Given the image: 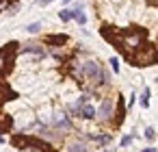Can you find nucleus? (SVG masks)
<instances>
[{"label":"nucleus","instance_id":"1","mask_svg":"<svg viewBox=\"0 0 158 152\" xmlns=\"http://www.w3.org/2000/svg\"><path fill=\"white\" fill-rule=\"evenodd\" d=\"M78 80L87 83V85H89V89H95V87H100L102 83H106V80H108V76L104 74V70H102V65H100L98 61L87 59V61H82V63H80Z\"/></svg>","mask_w":158,"mask_h":152},{"label":"nucleus","instance_id":"2","mask_svg":"<svg viewBox=\"0 0 158 152\" xmlns=\"http://www.w3.org/2000/svg\"><path fill=\"white\" fill-rule=\"evenodd\" d=\"M11 143L20 150H37V152H54L50 143L41 141V139H35V137H28V135H15L11 139Z\"/></svg>","mask_w":158,"mask_h":152},{"label":"nucleus","instance_id":"3","mask_svg":"<svg viewBox=\"0 0 158 152\" xmlns=\"http://www.w3.org/2000/svg\"><path fill=\"white\" fill-rule=\"evenodd\" d=\"M130 59L134 61V65H154L158 61V50L152 44H143L136 52H132Z\"/></svg>","mask_w":158,"mask_h":152},{"label":"nucleus","instance_id":"4","mask_svg":"<svg viewBox=\"0 0 158 152\" xmlns=\"http://www.w3.org/2000/svg\"><path fill=\"white\" fill-rule=\"evenodd\" d=\"M18 44L15 41H11V44H7L2 50H0V76L2 74H7L11 67H13V61H15V48Z\"/></svg>","mask_w":158,"mask_h":152},{"label":"nucleus","instance_id":"5","mask_svg":"<svg viewBox=\"0 0 158 152\" xmlns=\"http://www.w3.org/2000/svg\"><path fill=\"white\" fill-rule=\"evenodd\" d=\"M113 106H115L113 98H104V100H102V104H100V109L95 111L98 119H100V122H108V119L113 117Z\"/></svg>","mask_w":158,"mask_h":152},{"label":"nucleus","instance_id":"6","mask_svg":"<svg viewBox=\"0 0 158 152\" xmlns=\"http://www.w3.org/2000/svg\"><path fill=\"white\" fill-rule=\"evenodd\" d=\"M52 126L59 128V130H69V128H72V122H69V117H67L65 113H54V117H52Z\"/></svg>","mask_w":158,"mask_h":152},{"label":"nucleus","instance_id":"7","mask_svg":"<svg viewBox=\"0 0 158 152\" xmlns=\"http://www.w3.org/2000/svg\"><path fill=\"white\" fill-rule=\"evenodd\" d=\"M67 35H48L46 37V44H50V46H65L67 44Z\"/></svg>","mask_w":158,"mask_h":152},{"label":"nucleus","instance_id":"8","mask_svg":"<svg viewBox=\"0 0 158 152\" xmlns=\"http://www.w3.org/2000/svg\"><path fill=\"white\" fill-rule=\"evenodd\" d=\"M22 52H33V54H37V57H44V54H46L44 48L37 46V44H26V46L22 48Z\"/></svg>","mask_w":158,"mask_h":152},{"label":"nucleus","instance_id":"9","mask_svg":"<svg viewBox=\"0 0 158 152\" xmlns=\"http://www.w3.org/2000/svg\"><path fill=\"white\" fill-rule=\"evenodd\" d=\"M67 152H87V145H85V141H72Z\"/></svg>","mask_w":158,"mask_h":152},{"label":"nucleus","instance_id":"10","mask_svg":"<svg viewBox=\"0 0 158 152\" xmlns=\"http://www.w3.org/2000/svg\"><path fill=\"white\" fill-rule=\"evenodd\" d=\"M11 128V117L9 115H0V132Z\"/></svg>","mask_w":158,"mask_h":152},{"label":"nucleus","instance_id":"11","mask_svg":"<svg viewBox=\"0 0 158 152\" xmlns=\"http://www.w3.org/2000/svg\"><path fill=\"white\" fill-rule=\"evenodd\" d=\"M141 106H145V109L149 106V89H147V87H145L143 93H141Z\"/></svg>","mask_w":158,"mask_h":152},{"label":"nucleus","instance_id":"12","mask_svg":"<svg viewBox=\"0 0 158 152\" xmlns=\"http://www.w3.org/2000/svg\"><path fill=\"white\" fill-rule=\"evenodd\" d=\"M123 113H126V109H123V100H119V102H117V124H121Z\"/></svg>","mask_w":158,"mask_h":152},{"label":"nucleus","instance_id":"13","mask_svg":"<svg viewBox=\"0 0 158 152\" xmlns=\"http://www.w3.org/2000/svg\"><path fill=\"white\" fill-rule=\"evenodd\" d=\"M59 18H61L63 22H69V20H72V11H69V9H63V11H59Z\"/></svg>","mask_w":158,"mask_h":152},{"label":"nucleus","instance_id":"14","mask_svg":"<svg viewBox=\"0 0 158 152\" xmlns=\"http://www.w3.org/2000/svg\"><path fill=\"white\" fill-rule=\"evenodd\" d=\"M39 28H41V22H33V24H28V26H26V31H28V33H33V35H35V33H39Z\"/></svg>","mask_w":158,"mask_h":152},{"label":"nucleus","instance_id":"15","mask_svg":"<svg viewBox=\"0 0 158 152\" xmlns=\"http://www.w3.org/2000/svg\"><path fill=\"white\" fill-rule=\"evenodd\" d=\"M108 63H110V67H113V72H115V74H117V72H119V61H117V59H115V57H113V59H110V61H108Z\"/></svg>","mask_w":158,"mask_h":152},{"label":"nucleus","instance_id":"16","mask_svg":"<svg viewBox=\"0 0 158 152\" xmlns=\"http://www.w3.org/2000/svg\"><path fill=\"white\" fill-rule=\"evenodd\" d=\"M154 137H156V130H154V128H145V139H149V141H152Z\"/></svg>","mask_w":158,"mask_h":152},{"label":"nucleus","instance_id":"17","mask_svg":"<svg viewBox=\"0 0 158 152\" xmlns=\"http://www.w3.org/2000/svg\"><path fill=\"white\" fill-rule=\"evenodd\" d=\"M9 7V0H0V11H5Z\"/></svg>","mask_w":158,"mask_h":152},{"label":"nucleus","instance_id":"18","mask_svg":"<svg viewBox=\"0 0 158 152\" xmlns=\"http://www.w3.org/2000/svg\"><path fill=\"white\" fill-rule=\"evenodd\" d=\"M130 143H132V137H123L121 139V145H130Z\"/></svg>","mask_w":158,"mask_h":152},{"label":"nucleus","instance_id":"19","mask_svg":"<svg viewBox=\"0 0 158 152\" xmlns=\"http://www.w3.org/2000/svg\"><path fill=\"white\" fill-rule=\"evenodd\" d=\"M141 152H158L156 148H145V150H141Z\"/></svg>","mask_w":158,"mask_h":152},{"label":"nucleus","instance_id":"20","mask_svg":"<svg viewBox=\"0 0 158 152\" xmlns=\"http://www.w3.org/2000/svg\"><path fill=\"white\" fill-rule=\"evenodd\" d=\"M50 2H54V0H44V5H50Z\"/></svg>","mask_w":158,"mask_h":152},{"label":"nucleus","instance_id":"21","mask_svg":"<svg viewBox=\"0 0 158 152\" xmlns=\"http://www.w3.org/2000/svg\"><path fill=\"white\" fill-rule=\"evenodd\" d=\"M63 2H72V0H63Z\"/></svg>","mask_w":158,"mask_h":152}]
</instances>
